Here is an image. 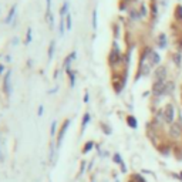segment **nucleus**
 Segmentation results:
<instances>
[{
    "label": "nucleus",
    "instance_id": "obj_9",
    "mask_svg": "<svg viewBox=\"0 0 182 182\" xmlns=\"http://www.w3.org/2000/svg\"><path fill=\"white\" fill-rule=\"evenodd\" d=\"M165 46H166V37H165V34H161L159 36V47L165 48Z\"/></svg>",
    "mask_w": 182,
    "mask_h": 182
},
{
    "label": "nucleus",
    "instance_id": "obj_11",
    "mask_svg": "<svg viewBox=\"0 0 182 182\" xmlns=\"http://www.w3.org/2000/svg\"><path fill=\"white\" fill-rule=\"evenodd\" d=\"M53 51H54V41H51V44H50V50H48V57H50V59L53 57Z\"/></svg>",
    "mask_w": 182,
    "mask_h": 182
},
{
    "label": "nucleus",
    "instance_id": "obj_8",
    "mask_svg": "<svg viewBox=\"0 0 182 182\" xmlns=\"http://www.w3.org/2000/svg\"><path fill=\"white\" fill-rule=\"evenodd\" d=\"M16 7H17L16 5L11 7L10 13H9V16H7V19H6V23H10V22H11V19H13V16H14V11H16Z\"/></svg>",
    "mask_w": 182,
    "mask_h": 182
},
{
    "label": "nucleus",
    "instance_id": "obj_18",
    "mask_svg": "<svg viewBox=\"0 0 182 182\" xmlns=\"http://www.w3.org/2000/svg\"><path fill=\"white\" fill-rule=\"evenodd\" d=\"M179 61H181V56H179V54H177V56H175V63H177V64H179Z\"/></svg>",
    "mask_w": 182,
    "mask_h": 182
},
{
    "label": "nucleus",
    "instance_id": "obj_2",
    "mask_svg": "<svg viewBox=\"0 0 182 182\" xmlns=\"http://www.w3.org/2000/svg\"><path fill=\"white\" fill-rule=\"evenodd\" d=\"M164 121L168 124H172L174 121V107H172V104H168L164 110Z\"/></svg>",
    "mask_w": 182,
    "mask_h": 182
},
{
    "label": "nucleus",
    "instance_id": "obj_4",
    "mask_svg": "<svg viewBox=\"0 0 182 182\" xmlns=\"http://www.w3.org/2000/svg\"><path fill=\"white\" fill-rule=\"evenodd\" d=\"M171 135L172 137H179L181 135V125H178V124H172L171 125Z\"/></svg>",
    "mask_w": 182,
    "mask_h": 182
},
{
    "label": "nucleus",
    "instance_id": "obj_14",
    "mask_svg": "<svg viewBox=\"0 0 182 182\" xmlns=\"http://www.w3.org/2000/svg\"><path fill=\"white\" fill-rule=\"evenodd\" d=\"M88 120H90V115L87 114L86 117H84V121H83V128H84V127H86V125H87V123H88Z\"/></svg>",
    "mask_w": 182,
    "mask_h": 182
},
{
    "label": "nucleus",
    "instance_id": "obj_3",
    "mask_svg": "<svg viewBox=\"0 0 182 182\" xmlns=\"http://www.w3.org/2000/svg\"><path fill=\"white\" fill-rule=\"evenodd\" d=\"M166 77V68L165 67H159L158 70H155V78L156 81H164Z\"/></svg>",
    "mask_w": 182,
    "mask_h": 182
},
{
    "label": "nucleus",
    "instance_id": "obj_12",
    "mask_svg": "<svg viewBox=\"0 0 182 182\" xmlns=\"http://www.w3.org/2000/svg\"><path fill=\"white\" fill-rule=\"evenodd\" d=\"M93 26H94V29L97 27V11L93 13Z\"/></svg>",
    "mask_w": 182,
    "mask_h": 182
},
{
    "label": "nucleus",
    "instance_id": "obj_10",
    "mask_svg": "<svg viewBox=\"0 0 182 182\" xmlns=\"http://www.w3.org/2000/svg\"><path fill=\"white\" fill-rule=\"evenodd\" d=\"M128 124L132 127V128H135V127H137V121H135V118L134 117H128Z\"/></svg>",
    "mask_w": 182,
    "mask_h": 182
},
{
    "label": "nucleus",
    "instance_id": "obj_20",
    "mask_svg": "<svg viewBox=\"0 0 182 182\" xmlns=\"http://www.w3.org/2000/svg\"><path fill=\"white\" fill-rule=\"evenodd\" d=\"M2 71H3V67H2V65H0V73H2Z\"/></svg>",
    "mask_w": 182,
    "mask_h": 182
},
{
    "label": "nucleus",
    "instance_id": "obj_16",
    "mask_svg": "<svg viewBox=\"0 0 182 182\" xmlns=\"http://www.w3.org/2000/svg\"><path fill=\"white\" fill-rule=\"evenodd\" d=\"M47 2V13H51L50 11V7H51V0H46Z\"/></svg>",
    "mask_w": 182,
    "mask_h": 182
},
{
    "label": "nucleus",
    "instance_id": "obj_17",
    "mask_svg": "<svg viewBox=\"0 0 182 182\" xmlns=\"http://www.w3.org/2000/svg\"><path fill=\"white\" fill-rule=\"evenodd\" d=\"M30 40H32V30H29V32H27V43H29Z\"/></svg>",
    "mask_w": 182,
    "mask_h": 182
},
{
    "label": "nucleus",
    "instance_id": "obj_6",
    "mask_svg": "<svg viewBox=\"0 0 182 182\" xmlns=\"http://www.w3.org/2000/svg\"><path fill=\"white\" fill-rule=\"evenodd\" d=\"M10 75H11V73L9 71V73L6 74V77H5V91H6V93H9V91H10V86H9V83H10Z\"/></svg>",
    "mask_w": 182,
    "mask_h": 182
},
{
    "label": "nucleus",
    "instance_id": "obj_1",
    "mask_svg": "<svg viewBox=\"0 0 182 182\" xmlns=\"http://www.w3.org/2000/svg\"><path fill=\"white\" fill-rule=\"evenodd\" d=\"M152 93L155 96H162L166 93V83L165 81H156L154 87H152Z\"/></svg>",
    "mask_w": 182,
    "mask_h": 182
},
{
    "label": "nucleus",
    "instance_id": "obj_13",
    "mask_svg": "<svg viewBox=\"0 0 182 182\" xmlns=\"http://www.w3.org/2000/svg\"><path fill=\"white\" fill-rule=\"evenodd\" d=\"M67 7H68V3L65 2V3H64V6L61 7V16H64V14H65V11H67Z\"/></svg>",
    "mask_w": 182,
    "mask_h": 182
},
{
    "label": "nucleus",
    "instance_id": "obj_19",
    "mask_svg": "<svg viewBox=\"0 0 182 182\" xmlns=\"http://www.w3.org/2000/svg\"><path fill=\"white\" fill-rule=\"evenodd\" d=\"M90 148H93V144H91V142H88V144H87V147H86V150H84V152H87Z\"/></svg>",
    "mask_w": 182,
    "mask_h": 182
},
{
    "label": "nucleus",
    "instance_id": "obj_5",
    "mask_svg": "<svg viewBox=\"0 0 182 182\" xmlns=\"http://www.w3.org/2000/svg\"><path fill=\"white\" fill-rule=\"evenodd\" d=\"M150 59H151V64H152V65L158 64V63H159V61H161L159 54H158V53H155V51H152V53L150 54Z\"/></svg>",
    "mask_w": 182,
    "mask_h": 182
},
{
    "label": "nucleus",
    "instance_id": "obj_15",
    "mask_svg": "<svg viewBox=\"0 0 182 182\" xmlns=\"http://www.w3.org/2000/svg\"><path fill=\"white\" fill-rule=\"evenodd\" d=\"M67 29H71V17H70V14H68V17H67Z\"/></svg>",
    "mask_w": 182,
    "mask_h": 182
},
{
    "label": "nucleus",
    "instance_id": "obj_7",
    "mask_svg": "<svg viewBox=\"0 0 182 182\" xmlns=\"http://www.w3.org/2000/svg\"><path fill=\"white\" fill-rule=\"evenodd\" d=\"M175 17L179 19V20H182V6L181 5H178L175 7Z\"/></svg>",
    "mask_w": 182,
    "mask_h": 182
}]
</instances>
